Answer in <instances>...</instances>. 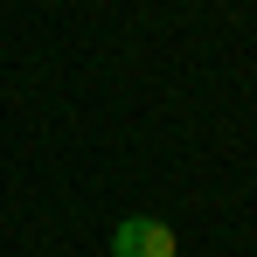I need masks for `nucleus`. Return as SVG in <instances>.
I'll list each match as a JSON object with an SVG mask.
<instances>
[{
  "mask_svg": "<svg viewBox=\"0 0 257 257\" xmlns=\"http://www.w3.org/2000/svg\"><path fill=\"white\" fill-rule=\"evenodd\" d=\"M111 257H181V236L160 215H125L111 229Z\"/></svg>",
  "mask_w": 257,
  "mask_h": 257,
  "instance_id": "f257e3e1",
  "label": "nucleus"
}]
</instances>
